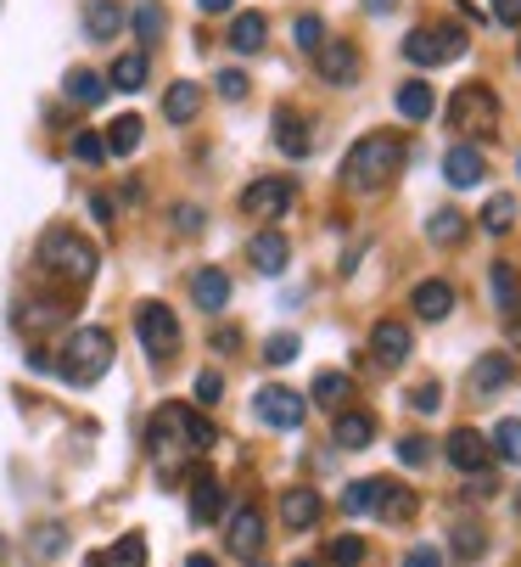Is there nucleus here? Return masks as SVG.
Masks as SVG:
<instances>
[{
  "label": "nucleus",
  "mask_w": 521,
  "mask_h": 567,
  "mask_svg": "<svg viewBox=\"0 0 521 567\" xmlns=\"http://www.w3.org/2000/svg\"><path fill=\"white\" fill-rule=\"evenodd\" d=\"M252 411H258V422L275 427V433H298L303 416H309V399H303L298 388L270 382V388H258V393H252Z\"/></svg>",
  "instance_id": "nucleus-8"
},
{
  "label": "nucleus",
  "mask_w": 521,
  "mask_h": 567,
  "mask_svg": "<svg viewBox=\"0 0 521 567\" xmlns=\"http://www.w3.org/2000/svg\"><path fill=\"white\" fill-rule=\"evenodd\" d=\"M398 461H404V466H426V461H431V444H426L420 433H409V439H398Z\"/></svg>",
  "instance_id": "nucleus-46"
},
{
  "label": "nucleus",
  "mask_w": 521,
  "mask_h": 567,
  "mask_svg": "<svg viewBox=\"0 0 521 567\" xmlns=\"http://www.w3.org/2000/svg\"><path fill=\"white\" fill-rule=\"evenodd\" d=\"M113 371V332L107 327H79L67 332V343L56 349V377L73 388H96Z\"/></svg>",
  "instance_id": "nucleus-4"
},
{
  "label": "nucleus",
  "mask_w": 521,
  "mask_h": 567,
  "mask_svg": "<svg viewBox=\"0 0 521 567\" xmlns=\"http://www.w3.org/2000/svg\"><path fill=\"white\" fill-rule=\"evenodd\" d=\"M510 377H515V360H510V354H482V360L471 365V393H477V399H493L499 388H510Z\"/></svg>",
  "instance_id": "nucleus-21"
},
{
  "label": "nucleus",
  "mask_w": 521,
  "mask_h": 567,
  "mask_svg": "<svg viewBox=\"0 0 521 567\" xmlns=\"http://www.w3.org/2000/svg\"><path fill=\"white\" fill-rule=\"evenodd\" d=\"M449 130L493 141V135H499V96H493L488 85H477V79H471V85H460L455 102H449Z\"/></svg>",
  "instance_id": "nucleus-6"
},
{
  "label": "nucleus",
  "mask_w": 521,
  "mask_h": 567,
  "mask_svg": "<svg viewBox=\"0 0 521 567\" xmlns=\"http://www.w3.org/2000/svg\"><path fill=\"white\" fill-rule=\"evenodd\" d=\"M292 40H298L303 56H314V51L325 45V18H320V12H303V18L292 23Z\"/></svg>",
  "instance_id": "nucleus-38"
},
{
  "label": "nucleus",
  "mask_w": 521,
  "mask_h": 567,
  "mask_svg": "<svg viewBox=\"0 0 521 567\" xmlns=\"http://www.w3.org/2000/svg\"><path fill=\"white\" fill-rule=\"evenodd\" d=\"M197 7H202L208 18H219V12H230V7H236V0H197Z\"/></svg>",
  "instance_id": "nucleus-55"
},
{
  "label": "nucleus",
  "mask_w": 521,
  "mask_h": 567,
  "mask_svg": "<svg viewBox=\"0 0 521 567\" xmlns=\"http://www.w3.org/2000/svg\"><path fill=\"white\" fill-rule=\"evenodd\" d=\"M466 230H471V219H466L460 208H438V214L426 219V236L438 241V248H460V241H466Z\"/></svg>",
  "instance_id": "nucleus-29"
},
{
  "label": "nucleus",
  "mask_w": 521,
  "mask_h": 567,
  "mask_svg": "<svg viewBox=\"0 0 521 567\" xmlns=\"http://www.w3.org/2000/svg\"><path fill=\"white\" fill-rule=\"evenodd\" d=\"M444 455H449V466H460L466 477H471V472H488V461H493V450H488V439H482L477 427H455L449 444H444Z\"/></svg>",
  "instance_id": "nucleus-12"
},
{
  "label": "nucleus",
  "mask_w": 521,
  "mask_h": 567,
  "mask_svg": "<svg viewBox=\"0 0 521 567\" xmlns=\"http://www.w3.org/2000/svg\"><path fill=\"white\" fill-rule=\"evenodd\" d=\"M191 298H197V309L219 315V309L230 303V276H225L219 265H202V270L191 276Z\"/></svg>",
  "instance_id": "nucleus-25"
},
{
  "label": "nucleus",
  "mask_w": 521,
  "mask_h": 567,
  "mask_svg": "<svg viewBox=\"0 0 521 567\" xmlns=\"http://www.w3.org/2000/svg\"><path fill=\"white\" fill-rule=\"evenodd\" d=\"M146 450H152V461H157V472L163 477H174L191 455H208L213 450V427H208V416H197L191 404H157L152 411V422H146Z\"/></svg>",
  "instance_id": "nucleus-1"
},
{
  "label": "nucleus",
  "mask_w": 521,
  "mask_h": 567,
  "mask_svg": "<svg viewBox=\"0 0 521 567\" xmlns=\"http://www.w3.org/2000/svg\"><path fill=\"white\" fill-rule=\"evenodd\" d=\"M482 175H488V164H482V152H477V146H466V141L449 146V157H444V181H449V186L466 192V186H477Z\"/></svg>",
  "instance_id": "nucleus-23"
},
{
  "label": "nucleus",
  "mask_w": 521,
  "mask_h": 567,
  "mask_svg": "<svg viewBox=\"0 0 521 567\" xmlns=\"http://www.w3.org/2000/svg\"><path fill=\"white\" fill-rule=\"evenodd\" d=\"M219 393H225V377H219V371H202V377H197V399H202V404H213Z\"/></svg>",
  "instance_id": "nucleus-50"
},
{
  "label": "nucleus",
  "mask_w": 521,
  "mask_h": 567,
  "mask_svg": "<svg viewBox=\"0 0 521 567\" xmlns=\"http://www.w3.org/2000/svg\"><path fill=\"white\" fill-rule=\"evenodd\" d=\"M163 29H168V18H163V7L157 0H146V7H135V34L152 45V40H163Z\"/></svg>",
  "instance_id": "nucleus-42"
},
{
  "label": "nucleus",
  "mask_w": 521,
  "mask_h": 567,
  "mask_svg": "<svg viewBox=\"0 0 521 567\" xmlns=\"http://www.w3.org/2000/svg\"><path fill=\"white\" fill-rule=\"evenodd\" d=\"M62 545H67V528H62V523H40V528H34V539H29V550H34L40 561L62 556Z\"/></svg>",
  "instance_id": "nucleus-41"
},
{
  "label": "nucleus",
  "mask_w": 521,
  "mask_h": 567,
  "mask_svg": "<svg viewBox=\"0 0 521 567\" xmlns=\"http://www.w3.org/2000/svg\"><path fill=\"white\" fill-rule=\"evenodd\" d=\"M62 91H67V102H79V107H96V102L107 96V85H102V73H91V68H67V79H62Z\"/></svg>",
  "instance_id": "nucleus-30"
},
{
  "label": "nucleus",
  "mask_w": 521,
  "mask_h": 567,
  "mask_svg": "<svg viewBox=\"0 0 521 567\" xmlns=\"http://www.w3.org/2000/svg\"><path fill=\"white\" fill-rule=\"evenodd\" d=\"M247 259H252L258 276H281V270L292 265V241H286L281 230H258V236L247 241Z\"/></svg>",
  "instance_id": "nucleus-13"
},
{
  "label": "nucleus",
  "mask_w": 521,
  "mask_h": 567,
  "mask_svg": "<svg viewBox=\"0 0 521 567\" xmlns=\"http://www.w3.org/2000/svg\"><path fill=\"white\" fill-rule=\"evenodd\" d=\"M477 219H482V230H488V236H504V230L515 225V197H504V192H499V197H488V208H482Z\"/></svg>",
  "instance_id": "nucleus-35"
},
{
  "label": "nucleus",
  "mask_w": 521,
  "mask_h": 567,
  "mask_svg": "<svg viewBox=\"0 0 521 567\" xmlns=\"http://www.w3.org/2000/svg\"><path fill=\"white\" fill-rule=\"evenodd\" d=\"M482 550H488V534H482V528H471V523L455 528V556H460V561H477Z\"/></svg>",
  "instance_id": "nucleus-45"
},
{
  "label": "nucleus",
  "mask_w": 521,
  "mask_h": 567,
  "mask_svg": "<svg viewBox=\"0 0 521 567\" xmlns=\"http://www.w3.org/2000/svg\"><path fill=\"white\" fill-rule=\"evenodd\" d=\"M225 545L236 550V556H258V545H264V517H258V506H241L236 517H230V534H225Z\"/></svg>",
  "instance_id": "nucleus-20"
},
{
  "label": "nucleus",
  "mask_w": 521,
  "mask_h": 567,
  "mask_svg": "<svg viewBox=\"0 0 521 567\" xmlns=\"http://www.w3.org/2000/svg\"><path fill=\"white\" fill-rule=\"evenodd\" d=\"M409 309H415L420 320H449V315H455V287H449L444 276H431V281H420V287L409 292Z\"/></svg>",
  "instance_id": "nucleus-15"
},
{
  "label": "nucleus",
  "mask_w": 521,
  "mask_h": 567,
  "mask_svg": "<svg viewBox=\"0 0 521 567\" xmlns=\"http://www.w3.org/2000/svg\"><path fill=\"white\" fill-rule=\"evenodd\" d=\"M409 404H415L420 416H431V411L444 404V388H438V382H420V388H409Z\"/></svg>",
  "instance_id": "nucleus-47"
},
{
  "label": "nucleus",
  "mask_w": 521,
  "mask_h": 567,
  "mask_svg": "<svg viewBox=\"0 0 521 567\" xmlns=\"http://www.w3.org/2000/svg\"><path fill=\"white\" fill-rule=\"evenodd\" d=\"M493 303L499 309H515L521 303V287H515V265L510 259H493Z\"/></svg>",
  "instance_id": "nucleus-39"
},
{
  "label": "nucleus",
  "mask_w": 521,
  "mask_h": 567,
  "mask_svg": "<svg viewBox=\"0 0 521 567\" xmlns=\"http://www.w3.org/2000/svg\"><path fill=\"white\" fill-rule=\"evenodd\" d=\"M186 567H219V561H213V556H202V550H197V556H186Z\"/></svg>",
  "instance_id": "nucleus-57"
},
{
  "label": "nucleus",
  "mask_w": 521,
  "mask_h": 567,
  "mask_svg": "<svg viewBox=\"0 0 521 567\" xmlns=\"http://www.w3.org/2000/svg\"><path fill=\"white\" fill-rule=\"evenodd\" d=\"M303 399L325 404V411H347V399H354V377H347V371H320Z\"/></svg>",
  "instance_id": "nucleus-27"
},
{
  "label": "nucleus",
  "mask_w": 521,
  "mask_h": 567,
  "mask_svg": "<svg viewBox=\"0 0 521 567\" xmlns=\"http://www.w3.org/2000/svg\"><path fill=\"white\" fill-rule=\"evenodd\" d=\"M202 107V85H191V79H174V85L163 91V118L168 124H191Z\"/></svg>",
  "instance_id": "nucleus-26"
},
{
  "label": "nucleus",
  "mask_w": 521,
  "mask_h": 567,
  "mask_svg": "<svg viewBox=\"0 0 521 567\" xmlns=\"http://www.w3.org/2000/svg\"><path fill=\"white\" fill-rule=\"evenodd\" d=\"M140 135H146V124H140L135 113H124V118H113V124H107V135H102V141H107V152H113V157H129V152L140 146Z\"/></svg>",
  "instance_id": "nucleus-33"
},
{
  "label": "nucleus",
  "mask_w": 521,
  "mask_h": 567,
  "mask_svg": "<svg viewBox=\"0 0 521 567\" xmlns=\"http://www.w3.org/2000/svg\"><path fill=\"white\" fill-rule=\"evenodd\" d=\"M0 556H7V539H0Z\"/></svg>",
  "instance_id": "nucleus-59"
},
{
  "label": "nucleus",
  "mask_w": 521,
  "mask_h": 567,
  "mask_svg": "<svg viewBox=\"0 0 521 567\" xmlns=\"http://www.w3.org/2000/svg\"><path fill=\"white\" fill-rule=\"evenodd\" d=\"M415 506H420V495L409 489V483L382 477V495H376V517H382V523H409V517H415Z\"/></svg>",
  "instance_id": "nucleus-19"
},
{
  "label": "nucleus",
  "mask_w": 521,
  "mask_h": 567,
  "mask_svg": "<svg viewBox=\"0 0 521 567\" xmlns=\"http://www.w3.org/2000/svg\"><path fill=\"white\" fill-rule=\"evenodd\" d=\"M325 561H331V567H360V561H365V539H360V534H336V539L325 545Z\"/></svg>",
  "instance_id": "nucleus-37"
},
{
  "label": "nucleus",
  "mask_w": 521,
  "mask_h": 567,
  "mask_svg": "<svg viewBox=\"0 0 521 567\" xmlns=\"http://www.w3.org/2000/svg\"><path fill=\"white\" fill-rule=\"evenodd\" d=\"M219 517H225V483H219L213 472H197V477H191V523L208 528V523H219Z\"/></svg>",
  "instance_id": "nucleus-14"
},
{
  "label": "nucleus",
  "mask_w": 521,
  "mask_h": 567,
  "mask_svg": "<svg viewBox=\"0 0 521 567\" xmlns=\"http://www.w3.org/2000/svg\"><path fill=\"white\" fill-rule=\"evenodd\" d=\"M393 102H398V118H409V124H426L431 113H438V91H431L426 79H404Z\"/></svg>",
  "instance_id": "nucleus-22"
},
{
  "label": "nucleus",
  "mask_w": 521,
  "mask_h": 567,
  "mask_svg": "<svg viewBox=\"0 0 521 567\" xmlns=\"http://www.w3.org/2000/svg\"><path fill=\"white\" fill-rule=\"evenodd\" d=\"M398 164H404V141L387 135V130H371V135H360L354 146H347V157H342V186H347V192H382V186L398 175Z\"/></svg>",
  "instance_id": "nucleus-2"
},
{
  "label": "nucleus",
  "mask_w": 521,
  "mask_h": 567,
  "mask_svg": "<svg viewBox=\"0 0 521 567\" xmlns=\"http://www.w3.org/2000/svg\"><path fill=\"white\" fill-rule=\"evenodd\" d=\"M298 349H303V343H298V332H275V338L264 343V365H292V360H298Z\"/></svg>",
  "instance_id": "nucleus-43"
},
{
  "label": "nucleus",
  "mask_w": 521,
  "mask_h": 567,
  "mask_svg": "<svg viewBox=\"0 0 521 567\" xmlns=\"http://www.w3.org/2000/svg\"><path fill=\"white\" fill-rule=\"evenodd\" d=\"M40 270L45 276H56L62 287H91L96 281V248H91V241H84L79 230H67V225H51L45 236H40Z\"/></svg>",
  "instance_id": "nucleus-3"
},
{
  "label": "nucleus",
  "mask_w": 521,
  "mask_h": 567,
  "mask_svg": "<svg viewBox=\"0 0 521 567\" xmlns=\"http://www.w3.org/2000/svg\"><path fill=\"white\" fill-rule=\"evenodd\" d=\"M404 567H444V550H431V545H415L404 556Z\"/></svg>",
  "instance_id": "nucleus-52"
},
{
  "label": "nucleus",
  "mask_w": 521,
  "mask_h": 567,
  "mask_svg": "<svg viewBox=\"0 0 521 567\" xmlns=\"http://www.w3.org/2000/svg\"><path fill=\"white\" fill-rule=\"evenodd\" d=\"M73 157H79V164H102V157H107V141H102L96 130H79V135H73Z\"/></svg>",
  "instance_id": "nucleus-44"
},
{
  "label": "nucleus",
  "mask_w": 521,
  "mask_h": 567,
  "mask_svg": "<svg viewBox=\"0 0 521 567\" xmlns=\"http://www.w3.org/2000/svg\"><path fill=\"white\" fill-rule=\"evenodd\" d=\"M521 309V303H515ZM510 349H521V315H510Z\"/></svg>",
  "instance_id": "nucleus-56"
},
{
  "label": "nucleus",
  "mask_w": 521,
  "mask_h": 567,
  "mask_svg": "<svg viewBox=\"0 0 521 567\" xmlns=\"http://www.w3.org/2000/svg\"><path fill=\"white\" fill-rule=\"evenodd\" d=\"M135 338H140V349H146L157 365H168L174 354H180V315H174L168 303H157V298H146V303L135 309Z\"/></svg>",
  "instance_id": "nucleus-7"
},
{
  "label": "nucleus",
  "mask_w": 521,
  "mask_h": 567,
  "mask_svg": "<svg viewBox=\"0 0 521 567\" xmlns=\"http://www.w3.org/2000/svg\"><path fill=\"white\" fill-rule=\"evenodd\" d=\"M252 567H258V561H252Z\"/></svg>",
  "instance_id": "nucleus-61"
},
{
  "label": "nucleus",
  "mask_w": 521,
  "mask_h": 567,
  "mask_svg": "<svg viewBox=\"0 0 521 567\" xmlns=\"http://www.w3.org/2000/svg\"><path fill=\"white\" fill-rule=\"evenodd\" d=\"M275 146H281L286 157H309V152H314V130H309V118L292 113V107H275Z\"/></svg>",
  "instance_id": "nucleus-17"
},
{
  "label": "nucleus",
  "mask_w": 521,
  "mask_h": 567,
  "mask_svg": "<svg viewBox=\"0 0 521 567\" xmlns=\"http://www.w3.org/2000/svg\"><path fill=\"white\" fill-rule=\"evenodd\" d=\"M515 169H521V157H515Z\"/></svg>",
  "instance_id": "nucleus-60"
},
{
  "label": "nucleus",
  "mask_w": 521,
  "mask_h": 567,
  "mask_svg": "<svg viewBox=\"0 0 521 567\" xmlns=\"http://www.w3.org/2000/svg\"><path fill=\"white\" fill-rule=\"evenodd\" d=\"M409 349H415V338H409L404 320H376V327H371V354H376L382 371H398L409 360Z\"/></svg>",
  "instance_id": "nucleus-11"
},
{
  "label": "nucleus",
  "mask_w": 521,
  "mask_h": 567,
  "mask_svg": "<svg viewBox=\"0 0 521 567\" xmlns=\"http://www.w3.org/2000/svg\"><path fill=\"white\" fill-rule=\"evenodd\" d=\"M376 495H382V477L347 483V489H342V512H347V517H365V512H376Z\"/></svg>",
  "instance_id": "nucleus-34"
},
{
  "label": "nucleus",
  "mask_w": 521,
  "mask_h": 567,
  "mask_svg": "<svg viewBox=\"0 0 521 567\" xmlns=\"http://www.w3.org/2000/svg\"><path fill=\"white\" fill-rule=\"evenodd\" d=\"M331 439H336L342 450H371V444H376V416H371V411H336Z\"/></svg>",
  "instance_id": "nucleus-24"
},
{
  "label": "nucleus",
  "mask_w": 521,
  "mask_h": 567,
  "mask_svg": "<svg viewBox=\"0 0 521 567\" xmlns=\"http://www.w3.org/2000/svg\"><path fill=\"white\" fill-rule=\"evenodd\" d=\"M314 68H320L325 85H354V79L365 73V56H360V45H347V40H325L314 51Z\"/></svg>",
  "instance_id": "nucleus-10"
},
{
  "label": "nucleus",
  "mask_w": 521,
  "mask_h": 567,
  "mask_svg": "<svg viewBox=\"0 0 521 567\" xmlns=\"http://www.w3.org/2000/svg\"><path fill=\"white\" fill-rule=\"evenodd\" d=\"M281 523H286L292 534L314 528V523H320V489H309V483H298V489H286V495H281Z\"/></svg>",
  "instance_id": "nucleus-18"
},
{
  "label": "nucleus",
  "mask_w": 521,
  "mask_h": 567,
  "mask_svg": "<svg viewBox=\"0 0 521 567\" xmlns=\"http://www.w3.org/2000/svg\"><path fill=\"white\" fill-rule=\"evenodd\" d=\"M146 73H152L146 51H124V56L113 62V73H107V85H118V91H146Z\"/></svg>",
  "instance_id": "nucleus-32"
},
{
  "label": "nucleus",
  "mask_w": 521,
  "mask_h": 567,
  "mask_svg": "<svg viewBox=\"0 0 521 567\" xmlns=\"http://www.w3.org/2000/svg\"><path fill=\"white\" fill-rule=\"evenodd\" d=\"M292 203H298V181H292V175H258V181L241 192V214H247V219H281Z\"/></svg>",
  "instance_id": "nucleus-9"
},
{
  "label": "nucleus",
  "mask_w": 521,
  "mask_h": 567,
  "mask_svg": "<svg viewBox=\"0 0 521 567\" xmlns=\"http://www.w3.org/2000/svg\"><path fill=\"white\" fill-rule=\"evenodd\" d=\"M84 567H146V534H118L113 545L84 556Z\"/></svg>",
  "instance_id": "nucleus-16"
},
{
  "label": "nucleus",
  "mask_w": 521,
  "mask_h": 567,
  "mask_svg": "<svg viewBox=\"0 0 521 567\" xmlns=\"http://www.w3.org/2000/svg\"><path fill=\"white\" fill-rule=\"evenodd\" d=\"M174 230H202V208H191V203H180V208H174Z\"/></svg>",
  "instance_id": "nucleus-51"
},
{
  "label": "nucleus",
  "mask_w": 521,
  "mask_h": 567,
  "mask_svg": "<svg viewBox=\"0 0 521 567\" xmlns=\"http://www.w3.org/2000/svg\"><path fill=\"white\" fill-rule=\"evenodd\" d=\"M264 34H270L264 12H241V18L230 23V45H236L241 56H252V51H264Z\"/></svg>",
  "instance_id": "nucleus-31"
},
{
  "label": "nucleus",
  "mask_w": 521,
  "mask_h": 567,
  "mask_svg": "<svg viewBox=\"0 0 521 567\" xmlns=\"http://www.w3.org/2000/svg\"><path fill=\"white\" fill-rule=\"evenodd\" d=\"M236 343H241V332H230V327L213 332V349H236Z\"/></svg>",
  "instance_id": "nucleus-54"
},
{
  "label": "nucleus",
  "mask_w": 521,
  "mask_h": 567,
  "mask_svg": "<svg viewBox=\"0 0 521 567\" xmlns=\"http://www.w3.org/2000/svg\"><path fill=\"white\" fill-rule=\"evenodd\" d=\"M292 567H314V561H292Z\"/></svg>",
  "instance_id": "nucleus-58"
},
{
  "label": "nucleus",
  "mask_w": 521,
  "mask_h": 567,
  "mask_svg": "<svg viewBox=\"0 0 521 567\" xmlns=\"http://www.w3.org/2000/svg\"><path fill=\"white\" fill-rule=\"evenodd\" d=\"M118 29H124L118 0H84V34L91 40H118Z\"/></svg>",
  "instance_id": "nucleus-28"
},
{
  "label": "nucleus",
  "mask_w": 521,
  "mask_h": 567,
  "mask_svg": "<svg viewBox=\"0 0 521 567\" xmlns=\"http://www.w3.org/2000/svg\"><path fill=\"white\" fill-rule=\"evenodd\" d=\"M493 18L504 29H521V0H493Z\"/></svg>",
  "instance_id": "nucleus-53"
},
{
  "label": "nucleus",
  "mask_w": 521,
  "mask_h": 567,
  "mask_svg": "<svg viewBox=\"0 0 521 567\" xmlns=\"http://www.w3.org/2000/svg\"><path fill=\"white\" fill-rule=\"evenodd\" d=\"M62 320H67V309H62V303H23V309H18V327H29V332L62 327Z\"/></svg>",
  "instance_id": "nucleus-36"
},
{
  "label": "nucleus",
  "mask_w": 521,
  "mask_h": 567,
  "mask_svg": "<svg viewBox=\"0 0 521 567\" xmlns=\"http://www.w3.org/2000/svg\"><path fill=\"white\" fill-rule=\"evenodd\" d=\"M466 29L460 23H431V29H409L404 34V56L415 62V68H449V62H460L466 56Z\"/></svg>",
  "instance_id": "nucleus-5"
},
{
  "label": "nucleus",
  "mask_w": 521,
  "mask_h": 567,
  "mask_svg": "<svg viewBox=\"0 0 521 567\" xmlns=\"http://www.w3.org/2000/svg\"><path fill=\"white\" fill-rule=\"evenodd\" d=\"M466 495H471V501H493V495H499V477H493V472H471Z\"/></svg>",
  "instance_id": "nucleus-49"
},
{
  "label": "nucleus",
  "mask_w": 521,
  "mask_h": 567,
  "mask_svg": "<svg viewBox=\"0 0 521 567\" xmlns=\"http://www.w3.org/2000/svg\"><path fill=\"white\" fill-rule=\"evenodd\" d=\"M213 85H219V96H225V102H241V96H247V73H241V68H225V73L213 79Z\"/></svg>",
  "instance_id": "nucleus-48"
},
{
  "label": "nucleus",
  "mask_w": 521,
  "mask_h": 567,
  "mask_svg": "<svg viewBox=\"0 0 521 567\" xmlns=\"http://www.w3.org/2000/svg\"><path fill=\"white\" fill-rule=\"evenodd\" d=\"M488 450H493V455H504V461H521V416H504V422L493 427Z\"/></svg>",
  "instance_id": "nucleus-40"
}]
</instances>
